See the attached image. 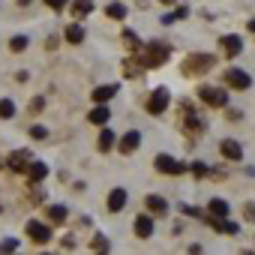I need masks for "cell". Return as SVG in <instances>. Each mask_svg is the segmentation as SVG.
<instances>
[{
  "instance_id": "ac0fdd59",
  "label": "cell",
  "mask_w": 255,
  "mask_h": 255,
  "mask_svg": "<svg viewBox=\"0 0 255 255\" xmlns=\"http://www.w3.org/2000/svg\"><path fill=\"white\" fill-rule=\"evenodd\" d=\"M87 120H90L93 126H105V123L111 120V111H108L105 105H96V108H93V111L87 114Z\"/></svg>"
},
{
  "instance_id": "83f0119b",
  "label": "cell",
  "mask_w": 255,
  "mask_h": 255,
  "mask_svg": "<svg viewBox=\"0 0 255 255\" xmlns=\"http://www.w3.org/2000/svg\"><path fill=\"white\" fill-rule=\"evenodd\" d=\"M9 48L18 54V51H24L27 48V36H12V42H9Z\"/></svg>"
},
{
  "instance_id": "d590c367",
  "label": "cell",
  "mask_w": 255,
  "mask_h": 255,
  "mask_svg": "<svg viewBox=\"0 0 255 255\" xmlns=\"http://www.w3.org/2000/svg\"><path fill=\"white\" fill-rule=\"evenodd\" d=\"M243 216H246L249 222H255V204H246V210H243Z\"/></svg>"
},
{
  "instance_id": "6da1fadb",
  "label": "cell",
  "mask_w": 255,
  "mask_h": 255,
  "mask_svg": "<svg viewBox=\"0 0 255 255\" xmlns=\"http://www.w3.org/2000/svg\"><path fill=\"white\" fill-rule=\"evenodd\" d=\"M168 57H171V45H168V42H159V39H150V42L144 45L141 63L150 66V69H156V66H162Z\"/></svg>"
},
{
  "instance_id": "603a6c76",
  "label": "cell",
  "mask_w": 255,
  "mask_h": 255,
  "mask_svg": "<svg viewBox=\"0 0 255 255\" xmlns=\"http://www.w3.org/2000/svg\"><path fill=\"white\" fill-rule=\"evenodd\" d=\"M63 36H66V42H72V45H78V42H84V27H81V24H69Z\"/></svg>"
},
{
  "instance_id": "1f68e13d",
  "label": "cell",
  "mask_w": 255,
  "mask_h": 255,
  "mask_svg": "<svg viewBox=\"0 0 255 255\" xmlns=\"http://www.w3.org/2000/svg\"><path fill=\"white\" fill-rule=\"evenodd\" d=\"M42 108H45V96H36L30 102V114H42Z\"/></svg>"
},
{
  "instance_id": "7c38bea8",
  "label": "cell",
  "mask_w": 255,
  "mask_h": 255,
  "mask_svg": "<svg viewBox=\"0 0 255 255\" xmlns=\"http://www.w3.org/2000/svg\"><path fill=\"white\" fill-rule=\"evenodd\" d=\"M123 207H126V189L117 186V189L108 192V210H111V213H120Z\"/></svg>"
},
{
  "instance_id": "74e56055",
  "label": "cell",
  "mask_w": 255,
  "mask_h": 255,
  "mask_svg": "<svg viewBox=\"0 0 255 255\" xmlns=\"http://www.w3.org/2000/svg\"><path fill=\"white\" fill-rule=\"evenodd\" d=\"M63 246H66V249H72V246H75V237H72V234H66V237H63Z\"/></svg>"
},
{
  "instance_id": "d4e9b609",
  "label": "cell",
  "mask_w": 255,
  "mask_h": 255,
  "mask_svg": "<svg viewBox=\"0 0 255 255\" xmlns=\"http://www.w3.org/2000/svg\"><path fill=\"white\" fill-rule=\"evenodd\" d=\"M105 15H108V18H114V21H120V18H126V6H123V3H108Z\"/></svg>"
},
{
  "instance_id": "9a60e30c",
  "label": "cell",
  "mask_w": 255,
  "mask_h": 255,
  "mask_svg": "<svg viewBox=\"0 0 255 255\" xmlns=\"http://www.w3.org/2000/svg\"><path fill=\"white\" fill-rule=\"evenodd\" d=\"M219 150H222V156H225V159H231V162L243 159V147H240L237 141H231V138H228V141H222V144H219Z\"/></svg>"
},
{
  "instance_id": "7a4b0ae2",
  "label": "cell",
  "mask_w": 255,
  "mask_h": 255,
  "mask_svg": "<svg viewBox=\"0 0 255 255\" xmlns=\"http://www.w3.org/2000/svg\"><path fill=\"white\" fill-rule=\"evenodd\" d=\"M213 63H216L213 54H204V51L186 54V60H183V75H204V72L213 69Z\"/></svg>"
},
{
  "instance_id": "f35d334b",
  "label": "cell",
  "mask_w": 255,
  "mask_h": 255,
  "mask_svg": "<svg viewBox=\"0 0 255 255\" xmlns=\"http://www.w3.org/2000/svg\"><path fill=\"white\" fill-rule=\"evenodd\" d=\"M201 252H204V249H201L198 243H192V246H189V255H201Z\"/></svg>"
},
{
  "instance_id": "8d00e7d4",
  "label": "cell",
  "mask_w": 255,
  "mask_h": 255,
  "mask_svg": "<svg viewBox=\"0 0 255 255\" xmlns=\"http://www.w3.org/2000/svg\"><path fill=\"white\" fill-rule=\"evenodd\" d=\"M174 18H186L189 15V6H177V12H171Z\"/></svg>"
},
{
  "instance_id": "5bb4252c",
  "label": "cell",
  "mask_w": 255,
  "mask_h": 255,
  "mask_svg": "<svg viewBox=\"0 0 255 255\" xmlns=\"http://www.w3.org/2000/svg\"><path fill=\"white\" fill-rule=\"evenodd\" d=\"M219 42H222V51H225V57H237V54L243 51V42H240V36H222Z\"/></svg>"
},
{
  "instance_id": "e0dca14e",
  "label": "cell",
  "mask_w": 255,
  "mask_h": 255,
  "mask_svg": "<svg viewBox=\"0 0 255 255\" xmlns=\"http://www.w3.org/2000/svg\"><path fill=\"white\" fill-rule=\"evenodd\" d=\"M69 12H72L75 18H87V15L93 12V0H72Z\"/></svg>"
},
{
  "instance_id": "cb8c5ba5",
  "label": "cell",
  "mask_w": 255,
  "mask_h": 255,
  "mask_svg": "<svg viewBox=\"0 0 255 255\" xmlns=\"http://www.w3.org/2000/svg\"><path fill=\"white\" fill-rule=\"evenodd\" d=\"M114 141H117V135H114L111 129H102V132H99V150H102V153H108V150L114 147Z\"/></svg>"
},
{
  "instance_id": "4dcf8cb0",
  "label": "cell",
  "mask_w": 255,
  "mask_h": 255,
  "mask_svg": "<svg viewBox=\"0 0 255 255\" xmlns=\"http://www.w3.org/2000/svg\"><path fill=\"white\" fill-rule=\"evenodd\" d=\"M30 138L45 141V138H48V129H45V126H33V129H30Z\"/></svg>"
},
{
  "instance_id": "f1b7e54d",
  "label": "cell",
  "mask_w": 255,
  "mask_h": 255,
  "mask_svg": "<svg viewBox=\"0 0 255 255\" xmlns=\"http://www.w3.org/2000/svg\"><path fill=\"white\" fill-rule=\"evenodd\" d=\"M90 246H96V252H108V240H105L102 234H93V240H90Z\"/></svg>"
},
{
  "instance_id": "d6a6232c",
  "label": "cell",
  "mask_w": 255,
  "mask_h": 255,
  "mask_svg": "<svg viewBox=\"0 0 255 255\" xmlns=\"http://www.w3.org/2000/svg\"><path fill=\"white\" fill-rule=\"evenodd\" d=\"M123 42L129 45V48H138V36H135L132 30H123Z\"/></svg>"
},
{
  "instance_id": "ffe728a7",
  "label": "cell",
  "mask_w": 255,
  "mask_h": 255,
  "mask_svg": "<svg viewBox=\"0 0 255 255\" xmlns=\"http://www.w3.org/2000/svg\"><path fill=\"white\" fill-rule=\"evenodd\" d=\"M45 216H48V222H54V225H60V222H66V216H69V210H66L63 204H51V207H45Z\"/></svg>"
},
{
  "instance_id": "484cf974",
  "label": "cell",
  "mask_w": 255,
  "mask_h": 255,
  "mask_svg": "<svg viewBox=\"0 0 255 255\" xmlns=\"http://www.w3.org/2000/svg\"><path fill=\"white\" fill-rule=\"evenodd\" d=\"M0 117H3V120L15 117V102L12 99H0Z\"/></svg>"
},
{
  "instance_id": "836d02e7",
  "label": "cell",
  "mask_w": 255,
  "mask_h": 255,
  "mask_svg": "<svg viewBox=\"0 0 255 255\" xmlns=\"http://www.w3.org/2000/svg\"><path fill=\"white\" fill-rule=\"evenodd\" d=\"M66 3H69V0H45V6H48V9H54V12L66 9Z\"/></svg>"
},
{
  "instance_id": "4fadbf2b",
  "label": "cell",
  "mask_w": 255,
  "mask_h": 255,
  "mask_svg": "<svg viewBox=\"0 0 255 255\" xmlns=\"http://www.w3.org/2000/svg\"><path fill=\"white\" fill-rule=\"evenodd\" d=\"M210 225H213V231H222V234H237L240 231V225L231 222L228 216H222V219L219 216H210Z\"/></svg>"
},
{
  "instance_id": "f546056e",
  "label": "cell",
  "mask_w": 255,
  "mask_h": 255,
  "mask_svg": "<svg viewBox=\"0 0 255 255\" xmlns=\"http://www.w3.org/2000/svg\"><path fill=\"white\" fill-rule=\"evenodd\" d=\"M123 69H126V75H129V78H135V75H141V69L135 66V60H123Z\"/></svg>"
},
{
  "instance_id": "30bf717a",
  "label": "cell",
  "mask_w": 255,
  "mask_h": 255,
  "mask_svg": "<svg viewBox=\"0 0 255 255\" xmlns=\"http://www.w3.org/2000/svg\"><path fill=\"white\" fill-rule=\"evenodd\" d=\"M30 162H33V153H30V150H12L6 165H9L12 171H27V165H30Z\"/></svg>"
},
{
  "instance_id": "52a82bcc",
  "label": "cell",
  "mask_w": 255,
  "mask_h": 255,
  "mask_svg": "<svg viewBox=\"0 0 255 255\" xmlns=\"http://www.w3.org/2000/svg\"><path fill=\"white\" fill-rule=\"evenodd\" d=\"M27 234H30L33 243H48L51 240V228L45 222H39V219H30L27 222Z\"/></svg>"
},
{
  "instance_id": "e575fe53",
  "label": "cell",
  "mask_w": 255,
  "mask_h": 255,
  "mask_svg": "<svg viewBox=\"0 0 255 255\" xmlns=\"http://www.w3.org/2000/svg\"><path fill=\"white\" fill-rule=\"evenodd\" d=\"M192 174H195V177H204V174H210V171H207V165L195 162V165H192Z\"/></svg>"
},
{
  "instance_id": "8992f818",
  "label": "cell",
  "mask_w": 255,
  "mask_h": 255,
  "mask_svg": "<svg viewBox=\"0 0 255 255\" xmlns=\"http://www.w3.org/2000/svg\"><path fill=\"white\" fill-rule=\"evenodd\" d=\"M168 102H171V93H168L165 87H156V90L150 93V99H147V111L156 117V114H162V111L168 108Z\"/></svg>"
},
{
  "instance_id": "5b68a950",
  "label": "cell",
  "mask_w": 255,
  "mask_h": 255,
  "mask_svg": "<svg viewBox=\"0 0 255 255\" xmlns=\"http://www.w3.org/2000/svg\"><path fill=\"white\" fill-rule=\"evenodd\" d=\"M183 123H186L189 132H204V120L198 117V108L189 99H183Z\"/></svg>"
},
{
  "instance_id": "ab89813d",
  "label": "cell",
  "mask_w": 255,
  "mask_h": 255,
  "mask_svg": "<svg viewBox=\"0 0 255 255\" xmlns=\"http://www.w3.org/2000/svg\"><path fill=\"white\" fill-rule=\"evenodd\" d=\"M249 30H252V33H255V18H252V21H249Z\"/></svg>"
},
{
  "instance_id": "4316f807",
  "label": "cell",
  "mask_w": 255,
  "mask_h": 255,
  "mask_svg": "<svg viewBox=\"0 0 255 255\" xmlns=\"http://www.w3.org/2000/svg\"><path fill=\"white\" fill-rule=\"evenodd\" d=\"M15 249H18V240H12V237H9V240H3V243H0V255H12Z\"/></svg>"
},
{
  "instance_id": "2e32d148",
  "label": "cell",
  "mask_w": 255,
  "mask_h": 255,
  "mask_svg": "<svg viewBox=\"0 0 255 255\" xmlns=\"http://www.w3.org/2000/svg\"><path fill=\"white\" fill-rule=\"evenodd\" d=\"M27 177H30L33 186L42 183V180L48 177V165H45V162H30V165H27Z\"/></svg>"
},
{
  "instance_id": "60d3db41",
  "label": "cell",
  "mask_w": 255,
  "mask_h": 255,
  "mask_svg": "<svg viewBox=\"0 0 255 255\" xmlns=\"http://www.w3.org/2000/svg\"><path fill=\"white\" fill-rule=\"evenodd\" d=\"M27 3H30V0H18V6H27Z\"/></svg>"
},
{
  "instance_id": "44dd1931",
  "label": "cell",
  "mask_w": 255,
  "mask_h": 255,
  "mask_svg": "<svg viewBox=\"0 0 255 255\" xmlns=\"http://www.w3.org/2000/svg\"><path fill=\"white\" fill-rule=\"evenodd\" d=\"M207 210H210V216H219V219L231 213V207H228V201H225V198H210Z\"/></svg>"
},
{
  "instance_id": "d6986e66",
  "label": "cell",
  "mask_w": 255,
  "mask_h": 255,
  "mask_svg": "<svg viewBox=\"0 0 255 255\" xmlns=\"http://www.w3.org/2000/svg\"><path fill=\"white\" fill-rule=\"evenodd\" d=\"M147 210L150 213H156V216H162V213H168V201L162 198V195H147Z\"/></svg>"
},
{
  "instance_id": "3957f363",
  "label": "cell",
  "mask_w": 255,
  "mask_h": 255,
  "mask_svg": "<svg viewBox=\"0 0 255 255\" xmlns=\"http://www.w3.org/2000/svg\"><path fill=\"white\" fill-rule=\"evenodd\" d=\"M198 96H201V102L210 105V108H222V105H228V93H225L222 87L201 84V87H198Z\"/></svg>"
},
{
  "instance_id": "ba28073f",
  "label": "cell",
  "mask_w": 255,
  "mask_h": 255,
  "mask_svg": "<svg viewBox=\"0 0 255 255\" xmlns=\"http://www.w3.org/2000/svg\"><path fill=\"white\" fill-rule=\"evenodd\" d=\"M225 84H228V87H237V90H249V87H252V78H249L243 69H228V72H225Z\"/></svg>"
},
{
  "instance_id": "277c9868",
  "label": "cell",
  "mask_w": 255,
  "mask_h": 255,
  "mask_svg": "<svg viewBox=\"0 0 255 255\" xmlns=\"http://www.w3.org/2000/svg\"><path fill=\"white\" fill-rule=\"evenodd\" d=\"M156 171H162V174H186L189 171V165L186 162H180V159H174V156H165V153H159L156 156Z\"/></svg>"
},
{
  "instance_id": "9c48e42d",
  "label": "cell",
  "mask_w": 255,
  "mask_h": 255,
  "mask_svg": "<svg viewBox=\"0 0 255 255\" xmlns=\"http://www.w3.org/2000/svg\"><path fill=\"white\" fill-rule=\"evenodd\" d=\"M138 144H141V132H138V129H129V132L120 138V144H117V147H120V153H123V156H129V153H135V150H138Z\"/></svg>"
},
{
  "instance_id": "8fae6325",
  "label": "cell",
  "mask_w": 255,
  "mask_h": 255,
  "mask_svg": "<svg viewBox=\"0 0 255 255\" xmlns=\"http://www.w3.org/2000/svg\"><path fill=\"white\" fill-rule=\"evenodd\" d=\"M111 96H117V84H99V87H93V102L96 105H105Z\"/></svg>"
},
{
  "instance_id": "7402d4cb",
  "label": "cell",
  "mask_w": 255,
  "mask_h": 255,
  "mask_svg": "<svg viewBox=\"0 0 255 255\" xmlns=\"http://www.w3.org/2000/svg\"><path fill=\"white\" fill-rule=\"evenodd\" d=\"M135 234L138 237H150L153 234V219L150 216H138L135 219Z\"/></svg>"
},
{
  "instance_id": "b9f144b4",
  "label": "cell",
  "mask_w": 255,
  "mask_h": 255,
  "mask_svg": "<svg viewBox=\"0 0 255 255\" xmlns=\"http://www.w3.org/2000/svg\"><path fill=\"white\" fill-rule=\"evenodd\" d=\"M240 255H255V252H249V249H246V252H240Z\"/></svg>"
}]
</instances>
